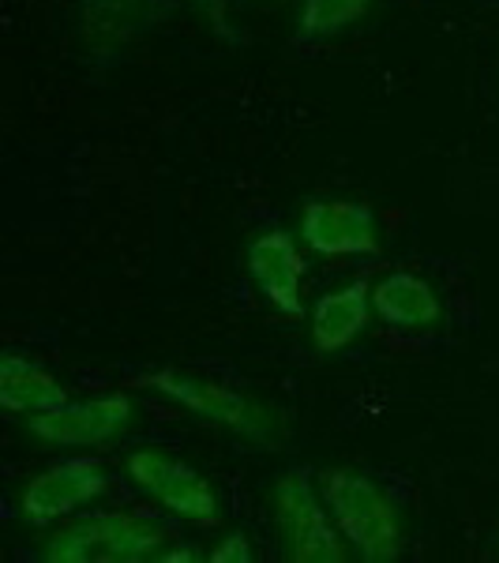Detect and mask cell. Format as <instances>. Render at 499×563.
<instances>
[{
  "instance_id": "6da1fadb",
  "label": "cell",
  "mask_w": 499,
  "mask_h": 563,
  "mask_svg": "<svg viewBox=\"0 0 499 563\" xmlns=\"http://www.w3.org/2000/svg\"><path fill=\"white\" fill-rule=\"evenodd\" d=\"M177 530L151 515L106 511L76 519L49 533L42 544V560L49 563H147L169 560L177 544Z\"/></svg>"
},
{
  "instance_id": "7a4b0ae2",
  "label": "cell",
  "mask_w": 499,
  "mask_h": 563,
  "mask_svg": "<svg viewBox=\"0 0 499 563\" xmlns=\"http://www.w3.org/2000/svg\"><path fill=\"white\" fill-rule=\"evenodd\" d=\"M323 499L331 507L334 522L342 526L346 541L357 549L361 560L387 563L402 549V519H398V504L379 481L357 470L334 466L320 474Z\"/></svg>"
},
{
  "instance_id": "3957f363",
  "label": "cell",
  "mask_w": 499,
  "mask_h": 563,
  "mask_svg": "<svg viewBox=\"0 0 499 563\" xmlns=\"http://www.w3.org/2000/svg\"><path fill=\"white\" fill-rule=\"evenodd\" d=\"M143 384L154 387L158 395L174 398V402L188 406L192 413L207 417V421L222 424V429L244 435V440H256V443H270L278 440V421L263 410L259 402L252 398L237 395V390H225L222 384H211V379H199L192 372H180V368H158L147 372Z\"/></svg>"
},
{
  "instance_id": "277c9868",
  "label": "cell",
  "mask_w": 499,
  "mask_h": 563,
  "mask_svg": "<svg viewBox=\"0 0 499 563\" xmlns=\"http://www.w3.org/2000/svg\"><path fill=\"white\" fill-rule=\"evenodd\" d=\"M275 507L278 522L289 541V556L297 563H342L346 544L339 541L331 526V515L323 511L312 481L304 470H289L275 485Z\"/></svg>"
},
{
  "instance_id": "5b68a950",
  "label": "cell",
  "mask_w": 499,
  "mask_h": 563,
  "mask_svg": "<svg viewBox=\"0 0 499 563\" xmlns=\"http://www.w3.org/2000/svg\"><path fill=\"white\" fill-rule=\"evenodd\" d=\"M129 477L147 496L158 499L166 511H174L177 519H192V522L218 519V496L211 481H203V474H196L188 462L166 455V451H154V448L132 451Z\"/></svg>"
},
{
  "instance_id": "8992f818",
  "label": "cell",
  "mask_w": 499,
  "mask_h": 563,
  "mask_svg": "<svg viewBox=\"0 0 499 563\" xmlns=\"http://www.w3.org/2000/svg\"><path fill=\"white\" fill-rule=\"evenodd\" d=\"M106 488V466L95 455H76L60 459L49 470H42L31 485L23 488V519L31 526H49L68 519L71 511H79L95 496H102Z\"/></svg>"
},
{
  "instance_id": "52a82bcc",
  "label": "cell",
  "mask_w": 499,
  "mask_h": 563,
  "mask_svg": "<svg viewBox=\"0 0 499 563\" xmlns=\"http://www.w3.org/2000/svg\"><path fill=\"white\" fill-rule=\"evenodd\" d=\"M301 238L320 256H376V211L357 199H312L301 211Z\"/></svg>"
},
{
  "instance_id": "ba28073f",
  "label": "cell",
  "mask_w": 499,
  "mask_h": 563,
  "mask_svg": "<svg viewBox=\"0 0 499 563\" xmlns=\"http://www.w3.org/2000/svg\"><path fill=\"white\" fill-rule=\"evenodd\" d=\"M132 421V398L129 395H102L90 402H65L49 413H34L31 432L45 443L60 448H95L113 435H121Z\"/></svg>"
},
{
  "instance_id": "9c48e42d",
  "label": "cell",
  "mask_w": 499,
  "mask_h": 563,
  "mask_svg": "<svg viewBox=\"0 0 499 563\" xmlns=\"http://www.w3.org/2000/svg\"><path fill=\"white\" fill-rule=\"evenodd\" d=\"M248 275L256 289L278 312L301 316V286H304V260L297 241L286 230L259 233L248 244Z\"/></svg>"
},
{
  "instance_id": "30bf717a",
  "label": "cell",
  "mask_w": 499,
  "mask_h": 563,
  "mask_svg": "<svg viewBox=\"0 0 499 563\" xmlns=\"http://www.w3.org/2000/svg\"><path fill=\"white\" fill-rule=\"evenodd\" d=\"M177 4L180 0H79V12L95 49H113L151 31L154 23L169 20Z\"/></svg>"
},
{
  "instance_id": "8fae6325",
  "label": "cell",
  "mask_w": 499,
  "mask_h": 563,
  "mask_svg": "<svg viewBox=\"0 0 499 563\" xmlns=\"http://www.w3.org/2000/svg\"><path fill=\"white\" fill-rule=\"evenodd\" d=\"M368 305H372V286L368 278H357L350 286L323 294L312 308V342L320 353H339L346 350L368 323Z\"/></svg>"
},
{
  "instance_id": "7c38bea8",
  "label": "cell",
  "mask_w": 499,
  "mask_h": 563,
  "mask_svg": "<svg viewBox=\"0 0 499 563\" xmlns=\"http://www.w3.org/2000/svg\"><path fill=\"white\" fill-rule=\"evenodd\" d=\"M372 308L379 320L398 331H417V327H432L440 320V297L424 278L410 275V271H395L372 289Z\"/></svg>"
},
{
  "instance_id": "4fadbf2b",
  "label": "cell",
  "mask_w": 499,
  "mask_h": 563,
  "mask_svg": "<svg viewBox=\"0 0 499 563\" xmlns=\"http://www.w3.org/2000/svg\"><path fill=\"white\" fill-rule=\"evenodd\" d=\"M0 402L8 413H49L57 406L68 402V390L60 387V379L53 372H45L34 361L23 357H4L0 361Z\"/></svg>"
},
{
  "instance_id": "5bb4252c",
  "label": "cell",
  "mask_w": 499,
  "mask_h": 563,
  "mask_svg": "<svg viewBox=\"0 0 499 563\" xmlns=\"http://www.w3.org/2000/svg\"><path fill=\"white\" fill-rule=\"evenodd\" d=\"M372 0H304L301 20H297V42H331L342 31H350L357 20H365Z\"/></svg>"
},
{
  "instance_id": "9a60e30c",
  "label": "cell",
  "mask_w": 499,
  "mask_h": 563,
  "mask_svg": "<svg viewBox=\"0 0 499 563\" xmlns=\"http://www.w3.org/2000/svg\"><path fill=\"white\" fill-rule=\"evenodd\" d=\"M214 563H230V560H252V549H248V538L244 533H233V538H225V544H218L211 552Z\"/></svg>"
},
{
  "instance_id": "2e32d148",
  "label": "cell",
  "mask_w": 499,
  "mask_h": 563,
  "mask_svg": "<svg viewBox=\"0 0 499 563\" xmlns=\"http://www.w3.org/2000/svg\"><path fill=\"white\" fill-rule=\"evenodd\" d=\"M199 4H203V12L214 20L218 34H225V31H230V23H225V8H222V0H199Z\"/></svg>"
}]
</instances>
